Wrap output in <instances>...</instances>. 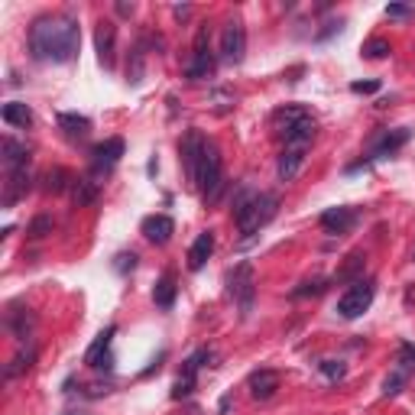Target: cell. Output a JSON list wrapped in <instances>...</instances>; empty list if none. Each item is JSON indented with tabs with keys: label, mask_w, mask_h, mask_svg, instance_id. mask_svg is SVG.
Listing matches in <instances>:
<instances>
[{
	"label": "cell",
	"mask_w": 415,
	"mask_h": 415,
	"mask_svg": "<svg viewBox=\"0 0 415 415\" xmlns=\"http://www.w3.org/2000/svg\"><path fill=\"white\" fill-rule=\"evenodd\" d=\"M230 296L237 298L240 315H250L253 312V296H256V286H253V266L250 263H240L237 270L230 272Z\"/></svg>",
	"instance_id": "obj_5"
},
{
	"label": "cell",
	"mask_w": 415,
	"mask_h": 415,
	"mask_svg": "<svg viewBox=\"0 0 415 415\" xmlns=\"http://www.w3.org/2000/svg\"><path fill=\"white\" fill-rule=\"evenodd\" d=\"M364 55L367 59H386V55H390V43H386V39H370V43L364 46Z\"/></svg>",
	"instance_id": "obj_34"
},
{
	"label": "cell",
	"mask_w": 415,
	"mask_h": 415,
	"mask_svg": "<svg viewBox=\"0 0 415 415\" xmlns=\"http://www.w3.org/2000/svg\"><path fill=\"white\" fill-rule=\"evenodd\" d=\"M29 166H20V169H10V178H7V192H4V204H17L20 198L29 192Z\"/></svg>",
	"instance_id": "obj_15"
},
{
	"label": "cell",
	"mask_w": 415,
	"mask_h": 415,
	"mask_svg": "<svg viewBox=\"0 0 415 415\" xmlns=\"http://www.w3.org/2000/svg\"><path fill=\"white\" fill-rule=\"evenodd\" d=\"M399 364L415 367V344H402V348H399Z\"/></svg>",
	"instance_id": "obj_39"
},
{
	"label": "cell",
	"mask_w": 415,
	"mask_h": 415,
	"mask_svg": "<svg viewBox=\"0 0 415 415\" xmlns=\"http://www.w3.org/2000/svg\"><path fill=\"white\" fill-rule=\"evenodd\" d=\"M172 13H176V20H178V23H185V20L192 17V7H188V4H182V7H176Z\"/></svg>",
	"instance_id": "obj_42"
},
{
	"label": "cell",
	"mask_w": 415,
	"mask_h": 415,
	"mask_svg": "<svg viewBox=\"0 0 415 415\" xmlns=\"http://www.w3.org/2000/svg\"><path fill=\"white\" fill-rule=\"evenodd\" d=\"M214 75V55L211 52H192V62L185 65V78L188 81H204Z\"/></svg>",
	"instance_id": "obj_20"
},
{
	"label": "cell",
	"mask_w": 415,
	"mask_h": 415,
	"mask_svg": "<svg viewBox=\"0 0 415 415\" xmlns=\"http://www.w3.org/2000/svg\"><path fill=\"white\" fill-rule=\"evenodd\" d=\"M7 324H10V331L17 334L20 341H26L29 334H33V328H36V315L29 312V308H10L7 312Z\"/></svg>",
	"instance_id": "obj_18"
},
{
	"label": "cell",
	"mask_w": 415,
	"mask_h": 415,
	"mask_svg": "<svg viewBox=\"0 0 415 415\" xmlns=\"http://www.w3.org/2000/svg\"><path fill=\"white\" fill-rule=\"evenodd\" d=\"M4 166H7V172L20 169V166H29V150H26V143L7 136V140H4Z\"/></svg>",
	"instance_id": "obj_22"
},
{
	"label": "cell",
	"mask_w": 415,
	"mask_h": 415,
	"mask_svg": "<svg viewBox=\"0 0 415 415\" xmlns=\"http://www.w3.org/2000/svg\"><path fill=\"white\" fill-rule=\"evenodd\" d=\"M33 360H36V350L29 348L26 350V354H20L17 360H13V364L7 367V376H17V373H23V370H29V367H33Z\"/></svg>",
	"instance_id": "obj_33"
},
{
	"label": "cell",
	"mask_w": 415,
	"mask_h": 415,
	"mask_svg": "<svg viewBox=\"0 0 415 415\" xmlns=\"http://www.w3.org/2000/svg\"><path fill=\"white\" fill-rule=\"evenodd\" d=\"M211 253H214V234L211 230H204V234H198L192 250H188V270H202L204 263L211 260Z\"/></svg>",
	"instance_id": "obj_17"
},
{
	"label": "cell",
	"mask_w": 415,
	"mask_h": 415,
	"mask_svg": "<svg viewBox=\"0 0 415 415\" xmlns=\"http://www.w3.org/2000/svg\"><path fill=\"white\" fill-rule=\"evenodd\" d=\"M357 224V211L354 208H331V211L322 214V228L328 234H348Z\"/></svg>",
	"instance_id": "obj_13"
},
{
	"label": "cell",
	"mask_w": 415,
	"mask_h": 415,
	"mask_svg": "<svg viewBox=\"0 0 415 415\" xmlns=\"http://www.w3.org/2000/svg\"><path fill=\"white\" fill-rule=\"evenodd\" d=\"M234 101H237V98H234V91H228V88H218V91H211V104H214V110H218V114H228V110L234 107Z\"/></svg>",
	"instance_id": "obj_30"
},
{
	"label": "cell",
	"mask_w": 415,
	"mask_h": 415,
	"mask_svg": "<svg viewBox=\"0 0 415 415\" xmlns=\"http://www.w3.org/2000/svg\"><path fill=\"white\" fill-rule=\"evenodd\" d=\"M114 46H117V26L110 20H101L94 29V49H98V59L104 68H114Z\"/></svg>",
	"instance_id": "obj_8"
},
{
	"label": "cell",
	"mask_w": 415,
	"mask_h": 415,
	"mask_svg": "<svg viewBox=\"0 0 415 415\" xmlns=\"http://www.w3.org/2000/svg\"><path fill=\"white\" fill-rule=\"evenodd\" d=\"M68 185H72V176H68V169H62V166L49 169L46 172V178H43V188L49 192V195H62Z\"/></svg>",
	"instance_id": "obj_25"
},
{
	"label": "cell",
	"mask_w": 415,
	"mask_h": 415,
	"mask_svg": "<svg viewBox=\"0 0 415 415\" xmlns=\"http://www.w3.org/2000/svg\"><path fill=\"white\" fill-rule=\"evenodd\" d=\"M195 52H208V26H202L195 36Z\"/></svg>",
	"instance_id": "obj_41"
},
{
	"label": "cell",
	"mask_w": 415,
	"mask_h": 415,
	"mask_svg": "<svg viewBox=\"0 0 415 415\" xmlns=\"http://www.w3.org/2000/svg\"><path fill=\"white\" fill-rule=\"evenodd\" d=\"M26 234H29V237H33V240L46 237V234H52V218H46V214H39V218H36L33 224L26 228Z\"/></svg>",
	"instance_id": "obj_32"
},
{
	"label": "cell",
	"mask_w": 415,
	"mask_h": 415,
	"mask_svg": "<svg viewBox=\"0 0 415 415\" xmlns=\"http://www.w3.org/2000/svg\"><path fill=\"white\" fill-rule=\"evenodd\" d=\"M4 120H7L10 127H29L33 124V110L26 107V104H20V101H10V104H4Z\"/></svg>",
	"instance_id": "obj_23"
},
{
	"label": "cell",
	"mask_w": 415,
	"mask_h": 415,
	"mask_svg": "<svg viewBox=\"0 0 415 415\" xmlns=\"http://www.w3.org/2000/svg\"><path fill=\"white\" fill-rule=\"evenodd\" d=\"M220 55L230 62V65H240L246 55V29L240 20H228L224 23V33H220Z\"/></svg>",
	"instance_id": "obj_6"
},
{
	"label": "cell",
	"mask_w": 415,
	"mask_h": 415,
	"mask_svg": "<svg viewBox=\"0 0 415 415\" xmlns=\"http://www.w3.org/2000/svg\"><path fill=\"white\" fill-rule=\"evenodd\" d=\"M59 130L68 140H85L91 133V120L81 117V114H59Z\"/></svg>",
	"instance_id": "obj_21"
},
{
	"label": "cell",
	"mask_w": 415,
	"mask_h": 415,
	"mask_svg": "<svg viewBox=\"0 0 415 415\" xmlns=\"http://www.w3.org/2000/svg\"><path fill=\"white\" fill-rule=\"evenodd\" d=\"M376 88H380L376 81H354V85H350V91H354V94H373Z\"/></svg>",
	"instance_id": "obj_40"
},
{
	"label": "cell",
	"mask_w": 415,
	"mask_h": 415,
	"mask_svg": "<svg viewBox=\"0 0 415 415\" xmlns=\"http://www.w3.org/2000/svg\"><path fill=\"white\" fill-rule=\"evenodd\" d=\"M91 156H94V172H110L120 162V156H124V140H120V136L104 140V143L94 146Z\"/></svg>",
	"instance_id": "obj_10"
},
{
	"label": "cell",
	"mask_w": 415,
	"mask_h": 415,
	"mask_svg": "<svg viewBox=\"0 0 415 415\" xmlns=\"http://www.w3.org/2000/svg\"><path fill=\"white\" fill-rule=\"evenodd\" d=\"M415 10L409 7V4H390L386 7V17H393V20H406V17H412Z\"/></svg>",
	"instance_id": "obj_37"
},
{
	"label": "cell",
	"mask_w": 415,
	"mask_h": 415,
	"mask_svg": "<svg viewBox=\"0 0 415 415\" xmlns=\"http://www.w3.org/2000/svg\"><path fill=\"white\" fill-rule=\"evenodd\" d=\"M94 198H98V182H91V178H75V182H72V202H75L78 208L91 204Z\"/></svg>",
	"instance_id": "obj_24"
},
{
	"label": "cell",
	"mask_w": 415,
	"mask_h": 415,
	"mask_svg": "<svg viewBox=\"0 0 415 415\" xmlns=\"http://www.w3.org/2000/svg\"><path fill=\"white\" fill-rule=\"evenodd\" d=\"M276 390H279V373L276 370H256L253 376H250V393H253V399H272L276 396Z\"/></svg>",
	"instance_id": "obj_16"
},
{
	"label": "cell",
	"mask_w": 415,
	"mask_h": 415,
	"mask_svg": "<svg viewBox=\"0 0 415 415\" xmlns=\"http://www.w3.org/2000/svg\"><path fill=\"white\" fill-rule=\"evenodd\" d=\"M195 185L202 188L204 195V204H214L220 198V192H224V172H220V153L218 146L208 143L204 146V156H202V166H198V178Z\"/></svg>",
	"instance_id": "obj_3"
},
{
	"label": "cell",
	"mask_w": 415,
	"mask_h": 415,
	"mask_svg": "<svg viewBox=\"0 0 415 415\" xmlns=\"http://www.w3.org/2000/svg\"><path fill=\"white\" fill-rule=\"evenodd\" d=\"M402 386H406V370L390 373V376L383 380V396H399V393H402Z\"/></svg>",
	"instance_id": "obj_29"
},
{
	"label": "cell",
	"mask_w": 415,
	"mask_h": 415,
	"mask_svg": "<svg viewBox=\"0 0 415 415\" xmlns=\"http://www.w3.org/2000/svg\"><path fill=\"white\" fill-rule=\"evenodd\" d=\"M176 292H178L176 279H172V276H162V279L156 282V289H153V302L159 308H172V302H176Z\"/></svg>",
	"instance_id": "obj_26"
},
{
	"label": "cell",
	"mask_w": 415,
	"mask_h": 415,
	"mask_svg": "<svg viewBox=\"0 0 415 415\" xmlns=\"http://www.w3.org/2000/svg\"><path fill=\"white\" fill-rule=\"evenodd\" d=\"M133 266H136V256L133 253H120L117 263H114V270H117V272H127V270H133Z\"/></svg>",
	"instance_id": "obj_38"
},
{
	"label": "cell",
	"mask_w": 415,
	"mask_h": 415,
	"mask_svg": "<svg viewBox=\"0 0 415 415\" xmlns=\"http://www.w3.org/2000/svg\"><path fill=\"white\" fill-rule=\"evenodd\" d=\"M302 166H305V146H286L279 166H276V176H279V182H292L302 172Z\"/></svg>",
	"instance_id": "obj_11"
},
{
	"label": "cell",
	"mask_w": 415,
	"mask_h": 415,
	"mask_svg": "<svg viewBox=\"0 0 415 415\" xmlns=\"http://www.w3.org/2000/svg\"><path fill=\"white\" fill-rule=\"evenodd\" d=\"M204 146H208V140L202 136V130H188L185 140H182V162H185L188 182H195L198 178V166H202Z\"/></svg>",
	"instance_id": "obj_7"
},
{
	"label": "cell",
	"mask_w": 415,
	"mask_h": 415,
	"mask_svg": "<svg viewBox=\"0 0 415 415\" xmlns=\"http://www.w3.org/2000/svg\"><path fill=\"white\" fill-rule=\"evenodd\" d=\"M373 296H376L373 279H357L354 286H350L348 292L338 298V315H341V318H348V322H350V318H360V315L373 305Z\"/></svg>",
	"instance_id": "obj_4"
},
{
	"label": "cell",
	"mask_w": 415,
	"mask_h": 415,
	"mask_svg": "<svg viewBox=\"0 0 415 415\" xmlns=\"http://www.w3.org/2000/svg\"><path fill=\"white\" fill-rule=\"evenodd\" d=\"M318 370L328 376V380H344V373H348V364L344 360H322Z\"/></svg>",
	"instance_id": "obj_31"
},
{
	"label": "cell",
	"mask_w": 415,
	"mask_h": 415,
	"mask_svg": "<svg viewBox=\"0 0 415 415\" xmlns=\"http://www.w3.org/2000/svg\"><path fill=\"white\" fill-rule=\"evenodd\" d=\"M315 130H318V124H315L312 114H305L302 120H296L289 130H282V140H286V146H305L315 140Z\"/></svg>",
	"instance_id": "obj_12"
},
{
	"label": "cell",
	"mask_w": 415,
	"mask_h": 415,
	"mask_svg": "<svg viewBox=\"0 0 415 415\" xmlns=\"http://www.w3.org/2000/svg\"><path fill=\"white\" fill-rule=\"evenodd\" d=\"M324 289H328V279H322V276H315V279H305L302 286L292 289V296L296 298H308V296H322Z\"/></svg>",
	"instance_id": "obj_28"
},
{
	"label": "cell",
	"mask_w": 415,
	"mask_h": 415,
	"mask_svg": "<svg viewBox=\"0 0 415 415\" xmlns=\"http://www.w3.org/2000/svg\"><path fill=\"white\" fill-rule=\"evenodd\" d=\"M78 20L59 13V17H39L29 26V55L36 62H72L78 55Z\"/></svg>",
	"instance_id": "obj_1"
},
{
	"label": "cell",
	"mask_w": 415,
	"mask_h": 415,
	"mask_svg": "<svg viewBox=\"0 0 415 415\" xmlns=\"http://www.w3.org/2000/svg\"><path fill=\"white\" fill-rule=\"evenodd\" d=\"M367 256L364 253H350L348 263H344V270H338V276H334V282H344V279H357V272L364 270Z\"/></svg>",
	"instance_id": "obj_27"
},
{
	"label": "cell",
	"mask_w": 415,
	"mask_h": 415,
	"mask_svg": "<svg viewBox=\"0 0 415 415\" xmlns=\"http://www.w3.org/2000/svg\"><path fill=\"white\" fill-rule=\"evenodd\" d=\"M133 4H124V0H120V4H117V13H120V17H133Z\"/></svg>",
	"instance_id": "obj_43"
},
{
	"label": "cell",
	"mask_w": 415,
	"mask_h": 415,
	"mask_svg": "<svg viewBox=\"0 0 415 415\" xmlns=\"http://www.w3.org/2000/svg\"><path fill=\"white\" fill-rule=\"evenodd\" d=\"M114 334H117V328H107L98 334V341H94L85 354L88 367H94V370H110V360H114V357H110V341H114Z\"/></svg>",
	"instance_id": "obj_9"
},
{
	"label": "cell",
	"mask_w": 415,
	"mask_h": 415,
	"mask_svg": "<svg viewBox=\"0 0 415 415\" xmlns=\"http://www.w3.org/2000/svg\"><path fill=\"white\" fill-rule=\"evenodd\" d=\"M127 78L133 81V85L140 81V78H143V49H140V46L133 49V62L127 65Z\"/></svg>",
	"instance_id": "obj_35"
},
{
	"label": "cell",
	"mask_w": 415,
	"mask_h": 415,
	"mask_svg": "<svg viewBox=\"0 0 415 415\" xmlns=\"http://www.w3.org/2000/svg\"><path fill=\"white\" fill-rule=\"evenodd\" d=\"M402 143H409V130L399 127V130H386V133L376 140V146H373V159H383V156H393Z\"/></svg>",
	"instance_id": "obj_19"
},
{
	"label": "cell",
	"mask_w": 415,
	"mask_h": 415,
	"mask_svg": "<svg viewBox=\"0 0 415 415\" xmlns=\"http://www.w3.org/2000/svg\"><path fill=\"white\" fill-rule=\"evenodd\" d=\"M172 234H176V224H172V218H166V214H150V218L143 220V237L150 240V244H166Z\"/></svg>",
	"instance_id": "obj_14"
},
{
	"label": "cell",
	"mask_w": 415,
	"mask_h": 415,
	"mask_svg": "<svg viewBox=\"0 0 415 415\" xmlns=\"http://www.w3.org/2000/svg\"><path fill=\"white\" fill-rule=\"evenodd\" d=\"M192 390H195V376H178L176 386H172V399H185V396H192Z\"/></svg>",
	"instance_id": "obj_36"
},
{
	"label": "cell",
	"mask_w": 415,
	"mask_h": 415,
	"mask_svg": "<svg viewBox=\"0 0 415 415\" xmlns=\"http://www.w3.org/2000/svg\"><path fill=\"white\" fill-rule=\"evenodd\" d=\"M279 211V198L272 192H253V188H240L237 202H234V220H237L240 234H256L260 228H266Z\"/></svg>",
	"instance_id": "obj_2"
}]
</instances>
